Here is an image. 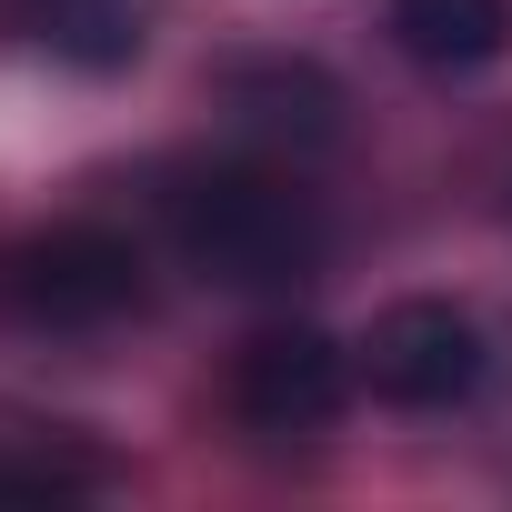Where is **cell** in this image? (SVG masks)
Segmentation results:
<instances>
[{"instance_id":"5","label":"cell","mask_w":512,"mask_h":512,"mask_svg":"<svg viewBox=\"0 0 512 512\" xmlns=\"http://www.w3.org/2000/svg\"><path fill=\"white\" fill-rule=\"evenodd\" d=\"M91 492H111V452L81 422L0 402V502H91Z\"/></svg>"},{"instance_id":"8","label":"cell","mask_w":512,"mask_h":512,"mask_svg":"<svg viewBox=\"0 0 512 512\" xmlns=\"http://www.w3.org/2000/svg\"><path fill=\"white\" fill-rule=\"evenodd\" d=\"M221 101L262 131V141H332L342 131V91L312 71V61H241L221 81Z\"/></svg>"},{"instance_id":"7","label":"cell","mask_w":512,"mask_h":512,"mask_svg":"<svg viewBox=\"0 0 512 512\" xmlns=\"http://www.w3.org/2000/svg\"><path fill=\"white\" fill-rule=\"evenodd\" d=\"M382 31L422 71H482V61H502L512 11L502 0H382Z\"/></svg>"},{"instance_id":"2","label":"cell","mask_w":512,"mask_h":512,"mask_svg":"<svg viewBox=\"0 0 512 512\" xmlns=\"http://www.w3.org/2000/svg\"><path fill=\"white\" fill-rule=\"evenodd\" d=\"M141 292H151V262L111 221H61V231H31V241L0 251V322L31 332V342L121 332L141 312Z\"/></svg>"},{"instance_id":"1","label":"cell","mask_w":512,"mask_h":512,"mask_svg":"<svg viewBox=\"0 0 512 512\" xmlns=\"http://www.w3.org/2000/svg\"><path fill=\"white\" fill-rule=\"evenodd\" d=\"M171 251L221 292H302L332 262V211L282 161H191L161 181Z\"/></svg>"},{"instance_id":"6","label":"cell","mask_w":512,"mask_h":512,"mask_svg":"<svg viewBox=\"0 0 512 512\" xmlns=\"http://www.w3.org/2000/svg\"><path fill=\"white\" fill-rule=\"evenodd\" d=\"M151 11H161V0H0V21H11L31 51L71 61V71H121V61H141Z\"/></svg>"},{"instance_id":"3","label":"cell","mask_w":512,"mask_h":512,"mask_svg":"<svg viewBox=\"0 0 512 512\" xmlns=\"http://www.w3.org/2000/svg\"><path fill=\"white\" fill-rule=\"evenodd\" d=\"M352 402V352L312 322H272L251 332L231 362V422L251 442H322Z\"/></svg>"},{"instance_id":"4","label":"cell","mask_w":512,"mask_h":512,"mask_svg":"<svg viewBox=\"0 0 512 512\" xmlns=\"http://www.w3.org/2000/svg\"><path fill=\"white\" fill-rule=\"evenodd\" d=\"M482 372H492L482 322L452 312V302H392L372 322V342H362V382L382 402H402V412H452V402L482 392Z\"/></svg>"}]
</instances>
